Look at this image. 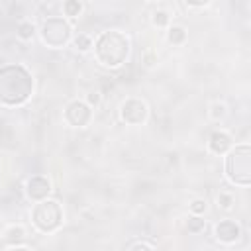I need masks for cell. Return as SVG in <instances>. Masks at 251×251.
Returning <instances> with one entry per match:
<instances>
[{"label": "cell", "mask_w": 251, "mask_h": 251, "mask_svg": "<svg viewBox=\"0 0 251 251\" xmlns=\"http://www.w3.org/2000/svg\"><path fill=\"white\" fill-rule=\"evenodd\" d=\"M214 237H216L220 243L231 245V243L239 241V237H241V226H239L235 220H231V218L220 220V222L214 226Z\"/></svg>", "instance_id": "cell-9"}, {"label": "cell", "mask_w": 251, "mask_h": 251, "mask_svg": "<svg viewBox=\"0 0 251 251\" xmlns=\"http://www.w3.org/2000/svg\"><path fill=\"white\" fill-rule=\"evenodd\" d=\"M206 210H208V200H206V198H194V200H190V204H188V212H190L192 216H204Z\"/></svg>", "instance_id": "cell-20"}, {"label": "cell", "mask_w": 251, "mask_h": 251, "mask_svg": "<svg viewBox=\"0 0 251 251\" xmlns=\"http://www.w3.org/2000/svg\"><path fill=\"white\" fill-rule=\"evenodd\" d=\"M208 116H210L212 122H222L227 116V104L226 102H220V100L212 102L210 104V110H208Z\"/></svg>", "instance_id": "cell-16"}, {"label": "cell", "mask_w": 251, "mask_h": 251, "mask_svg": "<svg viewBox=\"0 0 251 251\" xmlns=\"http://www.w3.org/2000/svg\"><path fill=\"white\" fill-rule=\"evenodd\" d=\"M120 118L127 126H143L149 118V108L141 98H127L120 104Z\"/></svg>", "instance_id": "cell-6"}, {"label": "cell", "mask_w": 251, "mask_h": 251, "mask_svg": "<svg viewBox=\"0 0 251 251\" xmlns=\"http://www.w3.org/2000/svg\"><path fill=\"white\" fill-rule=\"evenodd\" d=\"M129 37L120 29L102 31L92 45L96 61L108 69H118L120 65H124L129 55Z\"/></svg>", "instance_id": "cell-2"}, {"label": "cell", "mask_w": 251, "mask_h": 251, "mask_svg": "<svg viewBox=\"0 0 251 251\" xmlns=\"http://www.w3.org/2000/svg\"><path fill=\"white\" fill-rule=\"evenodd\" d=\"M25 196L31 200V202H41L45 200L49 194H51V180L43 175H33L25 180Z\"/></svg>", "instance_id": "cell-8"}, {"label": "cell", "mask_w": 251, "mask_h": 251, "mask_svg": "<svg viewBox=\"0 0 251 251\" xmlns=\"http://www.w3.org/2000/svg\"><path fill=\"white\" fill-rule=\"evenodd\" d=\"M92 108L84 102V100H71L63 112V120L71 126V127H86L92 122Z\"/></svg>", "instance_id": "cell-7"}, {"label": "cell", "mask_w": 251, "mask_h": 251, "mask_svg": "<svg viewBox=\"0 0 251 251\" xmlns=\"http://www.w3.org/2000/svg\"><path fill=\"white\" fill-rule=\"evenodd\" d=\"M235 192L233 190H229V188H222L218 194H216V206H218V210H222V212H231L233 208H235Z\"/></svg>", "instance_id": "cell-11"}, {"label": "cell", "mask_w": 251, "mask_h": 251, "mask_svg": "<svg viewBox=\"0 0 251 251\" xmlns=\"http://www.w3.org/2000/svg\"><path fill=\"white\" fill-rule=\"evenodd\" d=\"M84 102L94 110V108H98L100 106V102H102V94H100V90H88L86 92V98H84Z\"/></svg>", "instance_id": "cell-22"}, {"label": "cell", "mask_w": 251, "mask_h": 251, "mask_svg": "<svg viewBox=\"0 0 251 251\" xmlns=\"http://www.w3.org/2000/svg\"><path fill=\"white\" fill-rule=\"evenodd\" d=\"M65 222V212L63 206L53 200V198H45L41 202H35L31 208V224L37 231L41 233H53L57 231Z\"/></svg>", "instance_id": "cell-4"}, {"label": "cell", "mask_w": 251, "mask_h": 251, "mask_svg": "<svg viewBox=\"0 0 251 251\" xmlns=\"http://www.w3.org/2000/svg\"><path fill=\"white\" fill-rule=\"evenodd\" d=\"M186 37H188L186 27H182V25H169V27H167V41H169L171 45H175V47L184 45Z\"/></svg>", "instance_id": "cell-13"}, {"label": "cell", "mask_w": 251, "mask_h": 251, "mask_svg": "<svg viewBox=\"0 0 251 251\" xmlns=\"http://www.w3.org/2000/svg\"><path fill=\"white\" fill-rule=\"evenodd\" d=\"M224 171L231 184L249 186V182H251V147H249V143H239L226 153Z\"/></svg>", "instance_id": "cell-3"}, {"label": "cell", "mask_w": 251, "mask_h": 251, "mask_svg": "<svg viewBox=\"0 0 251 251\" xmlns=\"http://www.w3.org/2000/svg\"><path fill=\"white\" fill-rule=\"evenodd\" d=\"M41 41L51 49H61L73 39V25L65 16H49L37 29Z\"/></svg>", "instance_id": "cell-5"}, {"label": "cell", "mask_w": 251, "mask_h": 251, "mask_svg": "<svg viewBox=\"0 0 251 251\" xmlns=\"http://www.w3.org/2000/svg\"><path fill=\"white\" fill-rule=\"evenodd\" d=\"M186 229H188V233H202L204 229H206V220H202V216H188L186 218Z\"/></svg>", "instance_id": "cell-18"}, {"label": "cell", "mask_w": 251, "mask_h": 251, "mask_svg": "<svg viewBox=\"0 0 251 251\" xmlns=\"http://www.w3.org/2000/svg\"><path fill=\"white\" fill-rule=\"evenodd\" d=\"M151 24L155 27H169L171 25V14L167 10H155L151 14Z\"/></svg>", "instance_id": "cell-19"}, {"label": "cell", "mask_w": 251, "mask_h": 251, "mask_svg": "<svg viewBox=\"0 0 251 251\" xmlns=\"http://www.w3.org/2000/svg\"><path fill=\"white\" fill-rule=\"evenodd\" d=\"M35 33H37V27H35V24H33L31 20H22V22H18V25H16V35H18V39L29 41V39H33Z\"/></svg>", "instance_id": "cell-14"}, {"label": "cell", "mask_w": 251, "mask_h": 251, "mask_svg": "<svg viewBox=\"0 0 251 251\" xmlns=\"http://www.w3.org/2000/svg\"><path fill=\"white\" fill-rule=\"evenodd\" d=\"M33 94V75L22 63L0 67V104L14 108L25 104Z\"/></svg>", "instance_id": "cell-1"}, {"label": "cell", "mask_w": 251, "mask_h": 251, "mask_svg": "<svg viewBox=\"0 0 251 251\" xmlns=\"http://www.w3.org/2000/svg\"><path fill=\"white\" fill-rule=\"evenodd\" d=\"M6 251H33V249L24 247V245H14V247H10V249H6Z\"/></svg>", "instance_id": "cell-25"}, {"label": "cell", "mask_w": 251, "mask_h": 251, "mask_svg": "<svg viewBox=\"0 0 251 251\" xmlns=\"http://www.w3.org/2000/svg\"><path fill=\"white\" fill-rule=\"evenodd\" d=\"M141 63H143V67H145V69H151V67H155V65L159 63L157 51H153V49H147V51H143V55H141Z\"/></svg>", "instance_id": "cell-21"}, {"label": "cell", "mask_w": 251, "mask_h": 251, "mask_svg": "<svg viewBox=\"0 0 251 251\" xmlns=\"http://www.w3.org/2000/svg\"><path fill=\"white\" fill-rule=\"evenodd\" d=\"M210 2H198V4H194V2H186L184 6L188 8V10H198V8H206Z\"/></svg>", "instance_id": "cell-24"}, {"label": "cell", "mask_w": 251, "mask_h": 251, "mask_svg": "<svg viewBox=\"0 0 251 251\" xmlns=\"http://www.w3.org/2000/svg\"><path fill=\"white\" fill-rule=\"evenodd\" d=\"M4 235H6V239H8L10 243H16V245L27 237L25 227H24V226H20V224H18V226H10V227L6 229V233H4Z\"/></svg>", "instance_id": "cell-17"}, {"label": "cell", "mask_w": 251, "mask_h": 251, "mask_svg": "<svg viewBox=\"0 0 251 251\" xmlns=\"http://www.w3.org/2000/svg\"><path fill=\"white\" fill-rule=\"evenodd\" d=\"M129 251H155V249H153V245H149L145 241H137V243H133L129 247Z\"/></svg>", "instance_id": "cell-23"}, {"label": "cell", "mask_w": 251, "mask_h": 251, "mask_svg": "<svg viewBox=\"0 0 251 251\" xmlns=\"http://www.w3.org/2000/svg\"><path fill=\"white\" fill-rule=\"evenodd\" d=\"M61 10H63V14L67 18H78L84 12V4L80 0H65L63 6H61Z\"/></svg>", "instance_id": "cell-15"}, {"label": "cell", "mask_w": 251, "mask_h": 251, "mask_svg": "<svg viewBox=\"0 0 251 251\" xmlns=\"http://www.w3.org/2000/svg\"><path fill=\"white\" fill-rule=\"evenodd\" d=\"M71 45H73L75 51H78V53H86V51L92 49L94 39H92V35H88V33H84V31H78V33L73 35Z\"/></svg>", "instance_id": "cell-12"}, {"label": "cell", "mask_w": 251, "mask_h": 251, "mask_svg": "<svg viewBox=\"0 0 251 251\" xmlns=\"http://www.w3.org/2000/svg\"><path fill=\"white\" fill-rule=\"evenodd\" d=\"M231 147H233V137H231L227 131L218 129V131H214V133L208 137V149H210V153H214V155H226Z\"/></svg>", "instance_id": "cell-10"}]
</instances>
